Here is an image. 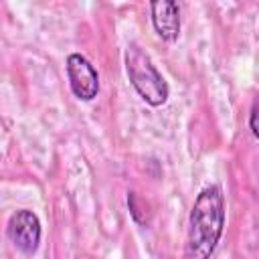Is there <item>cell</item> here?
I'll use <instances>...</instances> for the list:
<instances>
[{
    "mask_svg": "<svg viewBox=\"0 0 259 259\" xmlns=\"http://www.w3.org/2000/svg\"><path fill=\"white\" fill-rule=\"evenodd\" d=\"M150 16L156 34L166 40L174 42L180 36V6L174 0H154L150 2Z\"/></svg>",
    "mask_w": 259,
    "mask_h": 259,
    "instance_id": "5",
    "label": "cell"
},
{
    "mask_svg": "<svg viewBox=\"0 0 259 259\" xmlns=\"http://www.w3.org/2000/svg\"><path fill=\"white\" fill-rule=\"evenodd\" d=\"M125 73L136 93L152 107L168 101V83L152 63L150 55L138 45L130 42L125 49Z\"/></svg>",
    "mask_w": 259,
    "mask_h": 259,
    "instance_id": "2",
    "label": "cell"
},
{
    "mask_svg": "<svg viewBox=\"0 0 259 259\" xmlns=\"http://www.w3.org/2000/svg\"><path fill=\"white\" fill-rule=\"evenodd\" d=\"M249 127H251V134L255 138H259V127H257V101L253 103L251 107V115H249Z\"/></svg>",
    "mask_w": 259,
    "mask_h": 259,
    "instance_id": "6",
    "label": "cell"
},
{
    "mask_svg": "<svg viewBox=\"0 0 259 259\" xmlns=\"http://www.w3.org/2000/svg\"><path fill=\"white\" fill-rule=\"evenodd\" d=\"M67 69V79L71 85V91L77 99L81 101H91L99 93V75L97 69L81 55V53H71L65 63Z\"/></svg>",
    "mask_w": 259,
    "mask_h": 259,
    "instance_id": "3",
    "label": "cell"
},
{
    "mask_svg": "<svg viewBox=\"0 0 259 259\" xmlns=\"http://www.w3.org/2000/svg\"><path fill=\"white\" fill-rule=\"evenodd\" d=\"M225 229V196L221 186H204L188 217L184 259H210Z\"/></svg>",
    "mask_w": 259,
    "mask_h": 259,
    "instance_id": "1",
    "label": "cell"
},
{
    "mask_svg": "<svg viewBox=\"0 0 259 259\" xmlns=\"http://www.w3.org/2000/svg\"><path fill=\"white\" fill-rule=\"evenodd\" d=\"M6 235L20 253L32 255L40 245V221L32 210L20 208L8 219Z\"/></svg>",
    "mask_w": 259,
    "mask_h": 259,
    "instance_id": "4",
    "label": "cell"
}]
</instances>
